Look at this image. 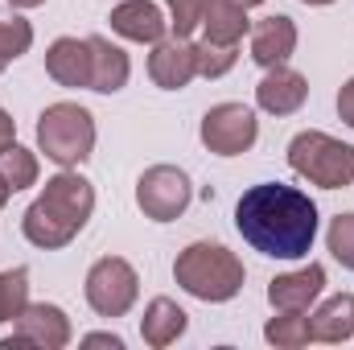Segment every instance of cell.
Returning a JSON list of instances; mask_svg holds the SVG:
<instances>
[{
  "label": "cell",
  "mask_w": 354,
  "mask_h": 350,
  "mask_svg": "<svg viewBox=\"0 0 354 350\" xmlns=\"http://www.w3.org/2000/svg\"><path fill=\"white\" fill-rule=\"evenodd\" d=\"M235 227L260 256L301 260V256H309V248L317 239V206L309 202V194H301L292 185L264 181L239 198Z\"/></svg>",
  "instance_id": "6da1fadb"
},
{
  "label": "cell",
  "mask_w": 354,
  "mask_h": 350,
  "mask_svg": "<svg viewBox=\"0 0 354 350\" xmlns=\"http://www.w3.org/2000/svg\"><path fill=\"white\" fill-rule=\"evenodd\" d=\"M95 210V190L87 177L79 174H58L46 181L41 198L25 210L21 231L33 248H66Z\"/></svg>",
  "instance_id": "7a4b0ae2"
},
{
  "label": "cell",
  "mask_w": 354,
  "mask_h": 350,
  "mask_svg": "<svg viewBox=\"0 0 354 350\" xmlns=\"http://www.w3.org/2000/svg\"><path fill=\"white\" fill-rule=\"evenodd\" d=\"M174 280L198 301H231L243 288V264L223 243H189L174 264Z\"/></svg>",
  "instance_id": "3957f363"
},
{
  "label": "cell",
  "mask_w": 354,
  "mask_h": 350,
  "mask_svg": "<svg viewBox=\"0 0 354 350\" xmlns=\"http://www.w3.org/2000/svg\"><path fill=\"white\" fill-rule=\"evenodd\" d=\"M37 145L41 153L71 169V165H83L95 149V120H91L87 107L79 103H50L37 120Z\"/></svg>",
  "instance_id": "277c9868"
},
{
  "label": "cell",
  "mask_w": 354,
  "mask_h": 350,
  "mask_svg": "<svg viewBox=\"0 0 354 350\" xmlns=\"http://www.w3.org/2000/svg\"><path fill=\"white\" fill-rule=\"evenodd\" d=\"M288 165L322 190H342L354 181V149L326 132H301L288 145Z\"/></svg>",
  "instance_id": "5b68a950"
},
{
  "label": "cell",
  "mask_w": 354,
  "mask_h": 350,
  "mask_svg": "<svg viewBox=\"0 0 354 350\" xmlns=\"http://www.w3.org/2000/svg\"><path fill=\"white\" fill-rule=\"evenodd\" d=\"M136 293H140V280H136V268L128 260L103 256V260L91 264L87 301L99 317H124V313L136 305Z\"/></svg>",
  "instance_id": "8992f818"
},
{
  "label": "cell",
  "mask_w": 354,
  "mask_h": 350,
  "mask_svg": "<svg viewBox=\"0 0 354 350\" xmlns=\"http://www.w3.org/2000/svg\"><path fill=\"white\" fill-rule=\"evenodd\" d=\"M256 136H260V120L243 103H218L202 116V145L218 157L248 153L256 145Z\"/></svg>",
  "instance_id": "52a82bcc"
},
{
  "label": "cell",
  "mask_w": 354,
  "mask_h": 350,
  "mask_svg": "<svg viewBox=\"0 0 354 350\" xmlns=\"http://www.w3.org/2000/svg\"><path fill=\"white\" fill-rule=\"evenodd\" d=\"M189 198H194L189 177L181 174L177 165H153L136 181V206L149 219H157V223H174L177 214H185Z\"/></svg>",
  "instance_id": "ba28073f"
},
{
  "label": "cell",
  "mask_w": 354,
  "mask_h": 350,
  "mask_svg": "<svg viewBox=\"0 0 354 350\" xmlns=\"http://www.w3.org/2000/svg\"><path fill=\"white\" fill-rule=\"evenodd\" d=\"M71 342V317L58 305H25L17 317V334L4 338L0 350L37 347V350H62Z\"/></svg>",
  "instance_id": "9c48e42d"
},
{
  "label": "cell",
  "mask_w": 354,
  "mask_h": 350,
  "mask_svg": "<svg viewBox=\"0 0 354 350\" xmlns=\"http://www.w3.org/2000/svg\"><path fill=\"white\" fill-rule=\"evenodd\" d=\"M322 288H326V268H322V264H309V268H301V272L276 276V280L268 284V301H272V309H280V313H305V309L322 297Z\"/></svg>",
  "instance_id": "30bf717a"
},
{
  "label": "cell",
  "mask_w": 354,
  "mask_h": 350,
  "mask_svg": "<svg viewBox=\"0 0 354 350\" xmlns=\"http://www.w3.org/2000/svg\"><path fill=\"white\" fill-rule=\"evenodd\" d=\"M149 75L153 83L165 91H181L189 87V79L198 75V62H194V46L185 37H174V42H157L153 54H149Z\"/></svg>",
  "instance_id": "8fae6325"
},
{
  "label": "cell",
  "mask_w": 354,
  "mask_h": 350,
  "mask_svg": "<svg viewBox=\"0 0 354 350\" xmlns=\"http://www.w3.org/2000/svg\"><path fill=\"white\" fill-rule=\"evenodd\" d=\"M46 75L58 87H91V42L83 37H58L46 50Z\"/></svg>",
  "instance_id": "7c38bea8"
},
{
  "label": "cell",
  "mask_w": 354,
  "mask_h": 350,
  "mask_svg": "<svg viewBox=\"0 0 354 350\" xmlns=\"http://www.w3.org/2000/svg\"><path fill=\"white\" fill-rule=\"evenodd\" d=\"M292 50H297V25H292V17L276 12V17H264L252 29V58L260 66H268V71L272 66H284Z\"/></svg>",
  "instance_id": "4fadbf2b"
},
{
  "label": "cell",
  "mask_w": 354,
  "mask_h": 350,
  "mask_svg": "<svg viewBox=\"0 0 354 350\" xmlns=\"http://www.w3.org/2000/svg\"><path fill=\"white\" fill-rule=\"evenodd\" d=\"M256 99H260V107L272 111V116H292L309 99V83L297 71H288V66H272L264 79H260V87H256Z\"/></svg>",
  "instance_id": "5bb4252c"
},
{
  "label": "cell",
  "mask_w": 354,
  "mask_h": 350,
  "mask_svg": "<svg viewBox=\"0 0 354 350\" xmlns=\"http://www.w3.org/2000/svg\"><path fill=\"white\" fill-rule=\"evenodd\" d=\"M165 17H161V8L157 4H149V0H128V4H115L111 8V29L120 33V37H128V42H149V46H157L161 37H165Z\"/></svg>",
  "instance_id": "9a60e30c"
},
{
  "label": "cell",
  "mask_w": 354,
  "mask_h": 350,
  "mask_svg": "<svg viewBox=\"0 0 354 350\" xmlns=\"http://www.w3.org/2000/svg\"><path fill=\"white\" fill-rule=\"evenodd\" d=\"M91 42V91L99 95H115V91L128 87V75H132V62L120 46H111L107 37H87Z\"/></svg>",
  "instance_id": "2e32d148"
},
{
  "label": "cell",
  "mask_w": 354,
  "mask_h": 350,
  "mask_svg": "<svg viewBox=\"0 0 354 350\" xmlns=\"http://www.w3.org/2000/svg\"><path fill=\"white\" fill-rule=\"evenodd\" d=\"M309 338L313 342H346V338H354V293L330 297L309 317Z\"/></svg>",
  "instance_id": "e0dca14e"
},
{
  "label": "cell",
  "mask_w": 354,
  "mask_h": 350,
  "mask_svg": "<svg viewBox=\"0 0 354 350\" xmlns=\"http://www.w3.org/2000/svg\"><path fill=\"white\" fill-rule=\"evenodd\" d=\"M140 334H145V342L149 347H169L177 342L181 334H185V309L169 301V297H157L149 309H145V322H140Z\"/></svg>",
  "instance_id": "ac0fdd59"
},
{
  "label": "cell",
  "mask_w": 354,
  "mask_h": 350,
  "mask_svg": "<svg viewBox=\"0 0 354 350\" xmlns=\"http://www.w3.org/2000/svg\"><path fill=\"white\" fill-rule=\"evenodd\" d=\"M202 25H206V37L210 42H223V46H239V37L248 33V8L235 4V0H206V12H202Z\"/></svg>",
  "instance_id": "d6986e66"
},
{
  "label": "cell",
  "mask_w": 354,
  "mask_h": 350,
  "mask_svg": "<svg viewBox=\"0 0 354 350\" xmlns=\"http://www.w3.org/2000/svg\"><path fill=\"white\" fill-rule=\"evenodd\" d=\"M25 305H29V272L25 268L0 272V322H17Z\"/></svg>",
  "instance_id": "ffe728a7"
},
{
  "label": "cell",
  "mask_w": 354,
  "mask_h": 350,
  "mask_svg": "<svg viewBox=\"0 0 354 350\" xmlns=\"http://www.w3.org/2000/svg\"><path fill=\"white\" fill-rule=\"evenodd\" d=\"M0 177L12 185V194L25 190V185H33L37 181V157L29 149H21V145H8L0 153Z\"/></svg>",
  "instance_id": "44dd1931"
},
{
  "label": "cell",
  "mask_w": 354,
  "mask_h": 350,
  "mask_svg": "<svg viewBox=\"0 0 354 350\" xmlns=\"http://www.w3.org/2000/svg\"><path fill=\"white\" fill-rule=\"evenodd\" d=\"M264 338L272 347H284V350H297L309 342V317H301V313H280V317H272L264 326Z\"/></svg>",
  "instance_id": "7402d4cb"
},
{
  "label": "cell",
  "mask_w": 354,
  "mask_h": 350,
  "mask_svg": "<svg viewBox=\"0 0 354 350\" xmlns=\"http://www.w3.org/2000/svg\"><path fill=\"white\" fill-rule=\"evenodd\" d=\"M33 46V25L29 21H21V17H0V75H4V66L12 62V58H21L25 50Z\"/></svg>",
  "instance_id": "603a6c76"
},
{
  "label": "cell",
  "mask_w": 354,
  "mask_h": 350,
  "mask_svg": "<svg viewBox=\"0 0 354 350\" xmlns=\"http://www.w3.org/2000/svg\"><path fill=\"white\" fill-rule=\"evenodd\" d=\"M194 62H198V75L202 79H218L235 66V46H223V42H198L194 46Z\"/></svg>",
  "instance_id": "cb8c5ba5"
},
{
  "label": "cell",
  "mask_w": 354,
  "mask_h": 350,
  "mask_svg": "<svg viewBox=\"0 0 354 350\" xmlns=\"http://www.w3.org/2000/svg\"><path fill=\"white\" fill-rule=\"evenodd\" d=\"M326 243H330L334 260L354 272V214H338V219L330 223V235H326Z\"/></svg>",
  "instance_id": "d4e9b609"
},
{
  "label": "cell",
  "mask_w": 354,
  "mask_h": 350,
  "mask_svg": "<svg viewBox=\"0 0 354 350\" xmlns=\"http://www.w3.org/2000/svg\"><path fill=\"white\" fill-rule=\"evenodd\" d=\"M169 12H174V37H189L198 25H202V12H206V0H165Z\"/></svg>",
  "instance_id": "484cf974"
},
{
  "label": "cell",
  "mask_w": 354,
  "mask_h": 350,
  "mask_svg": "<svg viewBox=\"0 0 354 350\" xmlns=\"http://www.w3.org/2000/svg\"><path fill=\"white\" fill-rule=\"evenodd\" d=\"M338 116H342V120L354 128V79H346V83H342V91H338Z\"/></svg>",
  "instance_id": "4316f807"
},
{
  "label": "cell",
  "mask_w": 354,
  "mask_h": 350,
  "mask_svg": "<svg viewBox=\"0 0 354 350\" xmlns=\"http://www.w3.org/2000/svg\"><path fill=\"white\" fill-rule=\"evenodd\" d=\"M8 145H17V124H12V116L0 107V153H4Z\"/></svg>",
  "instance_id": "83f0119b"
},
{
  "label": "cell",
  "mask_w": 354,
  "mask_h": 350,
  "mask_svg": "<svg viewBox=\"0 0 354 350\" xmlns=\"http://www.w3.org/2000/svg\"><path fill=\"white\" fill-rule=\"evenodd\" d=\"M83 347H111V350H120L124 342H120L115 334H87V338H83Z\"/></svg>",
  "instance_id": "f1b7e54d"
},
{
  "label": "cell",
  "mask_w": 354,
  "mask_h": 350,
  "mask_svg": "<svg viewBox=\"0 0 354 350\" xmlns=\"http://www.w3.org/2000/svg\"><path fill=\"white\" fill-rule=\"evenodd\" d=\"M12 8H37V4H46V0H8Z\"/></svg>",
  "instance_id": "f546056e"
},
{
  "label": "cell",
  "mask_w": 354,
  "mask_h": 350,
  "mask_svg": "<svg viewBox=\"0 0 354 350\" xmlns=\"http://www.w3.org/2000/svg\"><path fill=\"white\" fill-rule=\"evenodd\" d=\"M8 194H12V185H8V181H4V177H0V206H4V202H8Z\"/></svg>",
  "instance_id": "4dcf8cb0"
},
{
  "label": "cell",
  "mask_w": 354,
  "mask_h": 350,
  "mask_svg": "<svg viewBox=\"0 0 354 350\" xmlns=\"http://www.w3.org/2000/svg\"><path fill=\"white\" fill-rule=\"evenodd\" d=\"M235 4H243V8H252V4H264V0H235Z\"/></svg>",
  "instance_id": "1f68e13d"
},
{
  "label": "cell",
  "mask_w": 354,
  "mask_h": 350,
  "mask_svg": "<svg viewBox=\"0 0 354 350\" xmlns=\"http://www.w3.org/2000/svg\"><path fill=\"white\" fill-rule=\"evenodd\" d=\"M301 4H334V0H301Z\"/></svg>",
  "instance_id": "d6a6232c"
}]
</instances>
